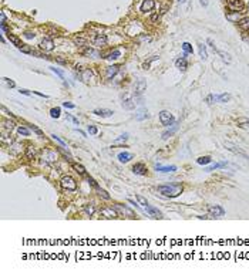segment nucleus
<instances>
[{
	"instance_id": "nucleus-9",
	"label": "nucleus",
	"mask_w": 249,
	"mask_h": 277,
	"mask_svg": "<svg viewBox=\"0 0 249 277\" xmlns=\"http://www.w3.org/2000/svg\"><path fill=\"white\" fill-rule=\"evenodd\" d=\"M40 48L44 50V51H51L53 48H54V41L51 39H43L42 43H40Z\"/></svg>"
},
{
	"instance_id": "nucleus-56",
	"label": "nucleus",
	"mask_w": 249,
	"mask_h": 277,
	"mask_svg": "<svg viewBox=\"0 0 249 277\" xmlns=\"http://www.w3.org/2000/svg\"><path fill=\"white\" fill-rule=\"evenodd\" d=\"M56 61L57 63H60V64H66L67 61H66V58H61V57H56Z\"/></svg>"
},
{
	"instance_id": "nucleus-61",
	"label": "nucleus",
	"mask_w": 249,
	"mask_h": 277,
	"mask_svg": "<svg viewBox=\"0 0 249 277\" xmlns=\"http://www.w3.org/2000/svg\"><path fill=\"white\" fill-rule=\"evenodd\" d=\"M157 19H158V14H154V16H152V17H151V20H152V21H155V20H157Z\"/></svg>"
},
{
	"instance_id": "nucleus-27",
	"label": "nucleus",
	"mask_w": 249,
	"mask_h": 277,
	"mask_svg": "<svg viewBox=\"0 0 249 277\" xmlns=\"http://www.w3.org/2000/svg\"><path fill=\"white\" fill-rule=\"evenodd\" d=\"M198 50H199V57L202 60H207L208 58V53H207V45H204L202 43L198 44Z\"/></svg>"
},
{
	"instance_id": "nucleus-22",
	"label": "nucleus",
	"mask_w": 249,
	"mask_h": 277,
	"mask_svg": "<svg viewBox=\"0 0 249 277\" xmlns=\"http://www.w3.org/2000/svg\"><path fill=\"white\" fill-rule=\"evenodd\" d=\"M148 117H150V114H148V111H147L145 108L137 111V114H135V119H137V121H144V119H147Z\"/></svg>"
},
{
	"instance_id": "nucleus-13",
	"label": "nucleus",
	"mask_w": 249,
	"mask_h": 277,
	"mask_svg": "<svg viewBox=\"0 0 249 277\" xmlns=\"http://www.w3.org/2000/svg\"><path fill=\"white\" fill-rule=\"evenodd\" d=\"M114 207H115V210H117L118 213H121V215H127L128 217H134V212H132V210H130L127 206H123V205H115Z\"/></svg>"
},
{
	"instance_id": "nucleus-31",
	"label": "nucleus",
	"mask_w": 249,
	"mask_h": 277,
	"mask_svg": "<svg viewBox=\"0 0 249 277\" xmlns=\"http://www.w3.org/2000/svg\"><path fill=\"white\" fill-rule=\"evenodd\" d=\"M120 56H121V51H120V50H114V51H111L105 58H108V60H117Z\"/></svg>"
},
{
	"instance_id": "nucleus-53",
	"label": "nucleus",
	"mask_w": 249,
	"mask_h": 277,
	"mask_svg": "<svg viewBox=\"0 0 249 277\" xmlns=\"http://www.w3.org/2000/svg\"><path fill=\"white\" fill-rule=\"evenodd\" d=\"M67 119H68V121H71V122H74L76 125H79V119H77V118H74V117H71V115H67Z\"/></svg>"
},
{
	"instance_id": "nucleus-45",
	"label": "nucleus",
	"mask_w": 249,
	"mask_h": 277,
	"mask_svg": "<svg viewBox=\"0 0 249 277\" xmlns=\"http://www.w3.org/2000/svg\"><path fill=\"white\" fill-rule=\"evenodd\" d=\"M51 138H53L54 141H57V142H58V144H60L61 147H66V142H64V141H63V139H61L60 136H57V135H54V134H53V135H51Z\"/></svg>"
},
{
	"instance_id": "nucleus-28",
	"label": "nucleus",
	"mask_w": 249,
	"mask_h": 277,
	"mask_svg": "<svg viewBox=\"0 0 249 277\" xmlns=\"http://www.w3.org/2000/svg\"><path fill=\"white\" fill-rule=\"evenodd\" d=\"M7 37H9V40H10V41H11V43H13V44H14V45H16L17 48L23 47V44H21V41H20V39H19V37H16V36L10 34V33L7 34Z\"/></svg>"
},
{
	"instance_id": "nucleus-16",
	"label": "nucleus",
	"mask_w": 249,
	"mask_h": 277,
	"mask_svg": "<svg viewBox=\"0 0 249 277\" xmlns=\"http://www.w3.org/2000/svg\"><path fill=\"white\" fill-rule=\"evenodd\" d=\"M118 71H120V66H110V67H107V70H105V77H107V78H113Z\"/></svg>"
},
{
	"instance_id": "nucleus-55",
	"label": "nucleus",
	"mask_w": 249,
	"mask_h": 277,
	"mask_svg": "<svg viewBox=\"0 0 249 277\" xmlns=\"http://www.w3.org/2000/svg\"><path fill=\"white\" fill-rule=\"evenodd\" d=\"M63 107H66V108H74L76 105H74V104H71V102H67V101H66V102H63Z\"/></svg>"
},
{
	"instance_id": "nucleus-24",
	"label": "nucleus",
	"mask_w": 249,
	"mask_h": 277,
	"mask_svg": "<svg viewBox=\"0 0 249 277\" xmlns=\"http://www.w3.org/2000/svg\"><path fill=\"white\" fill-rule=\"evenodd\" d=\"M117 158H118L120 162L125 163V162H130V161L132 159V154H130V152H120Z\"/></svg>"
},
{
	"instance_id": "nucleus-51",
	"label": "nucleus",
	"mask_w": 249,
	"mask_h": 277,
	"mask_svg": "<svg viewBox=\"0 0 249 277\" xmlns=\"http://www.w3.org/2000/svg\"><path fill=\"white\" fill-rule=\"evenodd\" d=\"M3 80H4V81H6V82H7V85H9V87H10V88H13V87H16V84H14V81H11V80L6 78V77H4V78H3Z\"/></svg>"
},
{
	"instance_id": "nucleus-3",
	"label": "nucleus",
	"mask_w": 249,
	"mask_h": 277,
	"mask_svg": "<svg viewBox=\"0 0 249 277\" xmlns=\"http://www.w3.org/2000/svg\"><path fill=\"white\" fill-rule=\"evenodd\" d=\"M208 213L212 217H222L225 215V210L219 205H208Z\"/></svg>"
},
{
	"instance_id": "nucleus-36",
	"label": "nucleus",
	"mask_w": 249,
	"mask_h": 277,
	"mask_svg": "<svg viewBox=\"0 0 249 277\" xmlns=\"http://www.w3.org/2000/svg\"><path fill=\"white\" fill-rule=\"evenodd\" d=\"M127 139H128V134H124V135L118 136V138H117V139H115L113 144H114V145H118V144H123V142H125Z\"/></svg>"
},
{
	"instance_id": "nucleus-17",
	"label": "nucleus",
	"mask_w": 249,
	"mask_h": 277,
	"mask_svg": "<svg viewBox=\"0 0 249 277\" xmlns=\"http://www.w3.org/2000/svg\"><path fill=\"white\" fill-rule=\"evenodd\" d=\"M228 166V162H216V163H212L211 166H207L204 171L205 172H212L215 169H221V168H226Z\"/></svg>"
},
{
	"instance_id": "nucleus-52",
	"label": "nucleus",
	"mask_w": 249,
	"mask_h": 277,
	"mask_svg": "<svg viewBox=\"0 0 249 277\" xmlns=\"http://www.w3.org/2000/svg\"><path fill=\"white\" fill-rule=\"evenodd\" d=\"M34 36H36V34L32 33V31H26V33H24V37H26V39H34Z\"/></svg>"
},
{
	"instance_id": "nucleus-34",
	"label": "nucleus",
	"mask_w": 249,
	"mask_h": 277,
	"mask_svg": "<svg viewBox=\"0 0 249 277\" xmlns=\"http://www.w3.org/2000/svg\"><path fill=\"white\" fill-rule=\"evenodd\" d=\"M50 70H51L53 73H56V74H57V76H58L60 78L64 81V84H66V77H64V73H63L61 70H58V68H56V67H50Z\"/></svg>"
},
{
	"instance_id": "nucleus-49",
	"label": "nucleus",
	"mask_w": 249,
	"mask_h": 277,
	"mask_svg": "<svg viewBox=\"0 0 249 277\" xmlns=\"http://www.w3.org/2000/svg\"><path fill=\"white\" fill-rule=\"evenodd\" d=\"M238 125H249V119L248 118H238Z\"/></svg>"
},
{
	"instance_id": "nucleus-54",
	"label": "nucleus",
	"mask_w": 249,
	"mask_h": 277,
	"mask_svg": "<svg viewBox=\"0 0 249 277\" xmlns=\"http://www.w3.org/2000/svg\"><path fill=\"white\" fill-rule=\"evenodd\" d=\"M19 92H20V94H24V95H30V94H32L29 90H24V88H20V90H19Z\"/></svg>"
},
{
	"instance_id": "nucleus-35",
	"label": "nucleus",
	"mask_w": 249,
	"mask_h": 277,
	"mask_svg": "<svg viewBox=\"0 0 249 277\" xmlns=\"http://www.w3.org/2000/svg\"><path fill=\"white\" fill-rule=\"evenodd\" d=\"M182 50H184L187 54H192V53H194V50H192V45H191L189 43H184V44H182Z\"/></svg>"
},
{
	"instance_id": "nucleus-7",
	"label": "nucleus",
	"mask_w": 249,
	"mask_h": 277,
	"mask_svg": "<svg viewBox=\"0 0 249 277\" xmlns=\"http://www.w3.org/2000/svg\"><path fill=\"white\" fill-rule=\"evenodd\" d=\"M145 212H147L148 216H151L152 219H162L161 210H158L157 207H154V206H151V205H147V206H145Z\"/></svg>"
},
{
	"instance_id": "nucleus-40",
	"label": "nucleus",
	"mask_w": 249,
	"mask_h": 277,
	"mask_svg": "<svg viewBox=\"0 0 249 277\" xmlns=\"http://www.w3.org/2000/svg\"><path fill=\"white\" fill-rule=\"evenodd\" d=\"M3 125H4V128H6V129H10V131H11V129L14 128V122H13V121H7V119H3Z\"/></svg>"
},
{
	"instance_id": "nucleus-23",
	"label": "nucleus",
	"mask_w": 249,
	"mask_h": 277,
	"mask_svg": "<svg viewBox=\"0 0 249 277\" xmlns=\"http://www.w3.org/2000/svg\"><path fill=\"white\" fill-rule=\"evenodd\" d=\"M81 53L85 54V56H93V57H100V56H101V53H100V51L93 50V48H90V47H84L83 50H81Z\"/></svg>"
},
{
	"instance_id": "nucleus-26",
	"label": "nucleus",
	"mask_w": 249,
	"mask_h": 277,
	"mask_svg": "<svg viewBox=\"0 0 249 277\" xmlns=\"http://www.w3.org/2000/svg\"><path fill=\"white\" fill-rule=\"evenodd\" d=\"M36 154H37V151H36V148L33 147V145H29L27 148H26V157L29 159H33L36 157Z\"/></svg>"
},
{
	"instance_id": "nucleus-43",
	"label": "nucleus",
	"mask_w": 249,
	"mask_h": 277,
	"mask_svg": "<svg viewBox=\"0 0 249 277\" xmlns=\"http://www.w3.org/2000/svg\"><path fill=\"white\" fill-rule=\"evenodd\" d=\"M135 199H137V200H138V203H140V205H142V206H147V205H148L147 199L142 198V196H140V195H135Z\"/></svg>"
},
{
	"instance_id": "nucleus-37",
	"label": "nucleus",
	"mask_w": 249,
	"mask_h": 277,
	"mask_svg": "<svg viewBox=\"0 0 249 277\" xmlns=\"http://www.w3.org/2000/svg\"><path fill=\"white\" fill-rule=\"evenodd\" d=\"M205 101H207L208 104H213V102H218V95H215V94H211V95H208L207 98H205Z\"/></svg>"
},
{
	"instance_id": "nucleus-44",
	"label": "nucleus",
	"mask_w": 249,
	"mask_h": 277,
	"mask_svg": "<svg viewBox=\"0 0 249 277\" xmlns=\"http://www.w3.org/2000/svg\"><path fill=\"white\" fill-rule=\"evenodd\" d=\"M74 43L77 44V45H85V39H83V37H74Z\"/></svg>"
},
{
	"instance_id": "nucleus-19",
	"label": "nucleus",
	"mask_w": 249,
	"mask_h": 277,
	"mask_svg": "<svg viewBox=\"0 0 249 277\" xmlns=\"http://www.w3.org/2000/svg\"><path fill=\"white\" fill-rule=\"evenodd\" d=\"M157 171H158V172H162V173H171V172H175V171H177V166H175V165H171V166H161V165H157Z\"/></svg>"
},
{
	"instance_id": "nucleus-12",
	"label": "nucleus",
	"mask_w": 249,
	"mask_h": 277,
	"mask_svg": "<svg viewBox=\"0 0 249 277\" xmlns=\"http://www.w3.org/2000/svg\"><path fill=\"white\" fill-rule=\"evenodd\" d=\"M132 172H134L135 175L144 176V175H147V168H145L144 163H135V165L132 166Z\"/></svg>"
},
{
	"instance_id": "nucleus-58",
	"label": "nucleus",
	"mask_w": 249,
	"mask_h": 277,
	"mask_svg": "<svg viewBox=\"0 0 249 277\" xmlns=\"http://www.w3.org/2000/svg\"><path fill=\"white\" fill-rule=\"evenodd\" d=\"M34 94H37L39 97H43V98H48V95H46V94H43V92H39V91H33Z\"/></svg>"
},
{
	"instance_id": "nucleus-2",
	"label": "nucleus",
	"mask_w": 249,
	"mask_h": 277,
	"mask_svg": "<svg viewBox=\"0 0 249 277\" xmlns=\"http://www.w3.org/2000/svg\"><path fill=\"white\" fill-rule=\"evenodd\" d=\"M60 185H61L63 189H67V191H76L77 189V182L71 176H63L61 181H60Z\"/></svg>"
},
{
	"instance_id": "nucleus-38",
	"label": "nucleus",
	"mask_w": 249,
	"mask_h": 277,
	"mask_svg": "<svg viewBox=\"0 0 249 277\" xmlns=\"http://www.w3.org/2000/svg\"><path fill=\"white\" fill-rule=\"evenodd\" d=\"M216 53L222 57V60H223V61L231 63V57H229V54H226V53H223V51H221V50H216Z\"/></svg>"
},
{
	"instance_id": "nucleus-62",
	"label": "nucleus",
	"mask_w": 249,
	"mask_h": 277,
	"mask_svg": "<svg viewBox=\"0 0 249 277\" xmlns=\"http://www.w3.org/2000/svg\"><path fill=\"white\" fill-rule=\"evenodd\" d=\"M179 1H181V3H184V1H185V0H179Z\"/></svg>"
},
{
	"instance_id": "nucleus-30",
	"label": "nucleus",
	"mask_w": 249,
	"mask_h": 277,
	"mask_svg": "<svg viewBox=\"0 0 249 277\" xmlns=\"http://www.w3.org/2000/svg\"><path fill=\"white\" fill-rule=\"evenodd\" d=\"M211 162H212L211 157H199V158L197 159V163H199V165H208Z\"/></svg>"
},
{
	"instance_id": "nucleus-60",
	"label": "nucleus",
	"mask_w": 249,
	"mask_h": 277,
	"mask_svg": "<svg viewBox=\"0 0 249 277\" xmlns=\"http://www.w3.org/2000/svg\"><path fill=\"white\" fill-rule=\"evenodd\" d=\"M201 4H202L204 7H207V6H208V0H201Z\"/></svg>"
},
{
	"instance_id": "nucleus-42",
	"label": "nucleus",
	"mask_w": 249,
	"mask_h": 277,
	"mask_svg": "<svg viewBox=\"0 0 249 277\" xmlns=\"http://www.w3.org/2000/svg\"><path fill=\"white\" fill-rule=\"evenodd\" d=\"M87 181H88V183H90V185H91V186H93L94 189H97V191L100 189V186H98V183H97V182H95V181H94V179H93L91 176H87Z\"/></svg>"
},
{
	"instance_id": "nucleus-25",
	"label": "nucleus",
	"mask_w": 249,
	"mask_h": 277,
	"mask_svg": "<svg viewBox=\"0 0 249 277\" xmlns=\"http://www.w3.org/2000/svg\"><path fill=\"white\" fill-rule=\"evenodd\" d=\"M238 26L241 27V30L244 31H249V17H244L238 21Z\"/></svg>"
},
{
	"instance_id": "nucleus-5",
	"label": "nucleus",
	"mask_w": 249,
	"mask_h": 277,
	"mask_svg": "<svg viewBox=\"0 0 249 277\" xmlns=\"http://www.w3.org/2000/svg\"><path fill=\"white\" fill-rule=\"evenodd\" d=\"M100 215L104 216L105 219H115V217L118 216V212L115 210V207H114V209H113V207H103V209L100 210Z\"/></svg>"
},
{
	"instance_id": "nucleus-46",
	"label": "nucleus",
	"mask_w": 249,
	"mask_h": 277,
	"mask_svg": "<svg viewBox=\"0 0 249 277\" xmlns=\"http://www.w3.org/2000/svg\"><path fill=\"white\" fill-rule=\"evenodd\" d=\"M81 78H83V81H85V82L88 81V78H91V73H90V70H85V71H84V74L81 76Z\"/></svg>"
},
{
	"instance_id": "nucleus-50",
	"label": "nucleus",
	"mask_w": 249,
	"mask_h": 277,
	"mask_svg": "<svg viewBox=\"0 0 249 277\" xmlns=\"http://www.w3.org/2000/svg\"><path fill=\"white\" fill-rule=\"evenodd\" d=\"M98 132V129L95 128V126H93V125H88V134H91V135H95Z\"/></svg>"
},
{
	"instance_id": "nucleus-39",
	"label": "nucleus",
	"mask_w": 249,
	"mask_h": 277,
	"mask_svg": "<svg viewBox=\"0 0 249 277\" xmlns=\"http://www.w3.org/2000/svg\"><path fill=\"white\" fill-rule=\"evenodd\" d=\"M21 53H26V54H33L34 53V50L32 48V47H29V45H23V47H20L19 48Z\"/></svg>"
},
{
	"instance_id": "nucleus-32",
	"label": "nucleus",
	"mask_w": 249,
	"mask_h": 277,
	"mask_svg": "<svg viewBox=\"0 0 249 277\" xmlns=\"http://www.w3.org/2000/svg\"><path fill=\"white\" fill-rule=\"evenodd\" d=\"M231 100V95L229 94H226V92H223V94H219L218 95V102H228Z\"/></svg>"
},
{
	"instance_id": "nucleus-21",
	"label": "nucleus",
	"mask_w": 249,
	"mask_h": 277,
	"mask_svg": "<svg viewBox=\"0 0 249 277\" xmlns=\"http://www.w3.org/2000/svg\"><path fill=\"white\" fill-rule=\"evenodd\" d=\"M177 131H178V124H174V125H172V128L166 129L165 132L162 134V139H168V138H169V136H172Z\"/></svg>"
},
{
	"instance_id": "nucleus-29",
	"label": "nucleus",
	"mask_w": 249,
	"mask_h": 277,
	"mask_svg": "<svg viewBox=\"0 0 249 277\" xmlns=\"http://www.w3.org/2000/svg\"><path fill=\"white\" fill-rule=\"evenodd\" d=\"M73 168L76 169V172H77V173H80V175H83V176H87L85 168H84L83 165H80V163H73Z\"/></svg>"
},
{
	"instance_id": "nucleus-41",
	"label": "nucleus",
	"mask_w": 249,
	"mask_h": 277,
	"mask_svg": "<svg viewBox=\"0 0 249 277\" xmlns=\"http://www.w3.org/2000/svg\"><path fill=\"white\" fill-rule=\"evenodd\" d=\"M17 131H19V134H20V135H24V136H29V135H30V131H29V128L19 126V128H17Z\"/></svg>"
},
{
	"instance_id": "nucleus-8",
	"label": "nucleus",
	"mask_w": 249,
	"mask_h": 277,
	"mask_svg": "<svg viewBox=\"0 0 249 277\" xmlns=\"http://www.w3.org/2000/svg\"><path fill=\"white\" fill-rule=\"evenodd\" d=\"M244 7H245V4L242 0H229L228 1V9L232 11H241V10H244Z\"/></svg>"
},
{
	"instance_id": "nucleus-15",
	"label": "nucleus",
	"mask_w": 249,
	"mask_h": 277,
	"mask_svg": "<svg viewBox=\"0 0 249 277\" xmlns=\"http://www.w3.org/2000/svg\"><path fill=\"white\" fill-rule=\"evenodd\" d=\"M93 43H94V45H97V47H103V45H105L107 44V37H105V34H97L94 40H93Z\"/></svg>"
},
{
	"instance_id": "nucleus-11",
	"label": "nucleus",
	"mask_w": 249,
	"mask_h": 277,
	"mask_svg": "<svg viewBox=\"0 0 249 277\" xmlns=\"http://www.w3.org/2000/svg\"><path fill=\"white\" fill-rule=\"evenodd\" d=\"M93 114H95V115H98V117H103V118H108V117H111L114 112H113L111 110H107V108H97V110L93 111Z\"/></svg>"
},
{
	"instance_id": "nucleus-18",
	"label": "nucleus",
	"mask_w": 249,
	"mask_h": 277,
	"mask_svg": "<svg viewBox=\"0 0 249 277\" xmlns=\"http://www.w3.org/2000/svg\"><path fill=\"white\" fill-rule=\"evenodd\" d=\"M145 88H147V82H145L144 80H140V81L135 84V94H137V95H141V94L144 92Z\"/></svg>"
},
{
	"instance_id": "nucleus-20",
	"label": "nucleus",
	"mask_w": 249,
	"mask_h": 277,
	"mask_svg": "<svg viewBox=\"0 0 249 277\" xmlns=\"http://www.w3.org/2000/svg\"><path fill=\"white\" fill-rule=\"evenodd\" d=\"M84 212L88 215V216H93L95 213V203L94 202H90L87 205H84Z\"/></svg>"
},
{
	"instance_id": "nucleus-59",
	"label": "nucleus",
	"mask_w": 249,
	"mask_h": 277,
	"mask_svg": "<svg viewBox=\"0 0 249 277\" xmlns=\"http://www.w3.org/2000/svg\"><path fill=\"white\" fill-rule=\"evenodd\" d=\"M0 19H1V24H3V23H6V16H4V13H3V11L0 13Z\"/></svg>"
},
{
	"instance_id": "nucleus-1",
	"label": "nucleus",
	"mask_w": 249,
	"mask_h": 277,
	"mask_svg": "<svg viewBox=\"0 0 249 277\" xmlns=\"http://www.w3.org/2000/svg\"><path fill=\"white\" fill-rule=\"evenodd\" d=\"M158 193H161L165 198H177L178 195L182 193V185L181 183H168V185H161L157 188Z\"/></svg>"
},
{
	"instance_id": "nucleus-4",
	"label": "nucleus",
	"mask_w": 249,
	"mask_h": 277,
	"mask_svg": "<svg viewBox=\"0 0 249 277\" xmlns=\"http://www.w3.org/2000/svg\"><path fill=\"white\" fill-rule=\"evenodd\" d=\"M174 115L169 112V111H161L160 112V122L164 125V126H169L174 124Z\"/></svg>"
},
{
	"instance_id": "nucleus-6",
	"label": "nucleus",
	"mask_w": 249,
	"mask_h": 277,
	"mask_svg": "<svg viewBox=\"0 0 249 277\" xmlns=\"http://www.w3.org/2000/svg\"><path fill=\"white\" fill-rule=\"evenodd\" d=\"M135 105H137L135 98H132V97L128 95V94L123 95V107H124L125 110H134Z\"/></svg>"
},
{
	"instance_id": "nucleus-48",
	"label": "nucleus",
	"mask_w": 249,
	"mask_h": 277,
	"mask_svg": "<svg viewBox=\"0 0 249 277\" xmlns=\"http://www.w3.org/2000/svg\"><path fill=\"white\" fill-rule=\"evenodd\" d=\"M29 128H30L32 131H34V132H36L39 136H43V132L40 131V129H39V128H37V126H34V125H29Z\"/></svg>"
},
{
	"instance_id": "nucleus-14",
	"label": "nucleus",
	"mask_w": 249,
	"mask_h": 277,
	"mask_svg": "<svg viewBox=\"0 0 249 277\" xmlns=\"http://www.w3.org/2000/svg\"><path fill=\"white\" fill-rule=\"evenodd\" d=\"M154 7H155V1L154 0H144L142 4H141V11L147 13V11H151Z\"/></svg>"
},
{
	"instance_id": "nucleus-47",
	"label": "nucleus",
	"mask_w": 249,
	"mask_h": 277,
	"mask_svg": "<svg viewBox=\"0 0 249 277\" xmlns=\"http://www.w3.org/2000/svg\"><path fill=\"white\" fill-rule=\"evenodd\" d=\"M98 195H100V196H103L104 199H107V200L110 199V195H108V193H107V192H105L104 189H101V188L98 189Z\"/></svg>"
},
{
	"instance_id": "nucleus-57",
	"label": "nucleus",
	"mask_w": 249,
	"mask_h": 277,
	"mask_svg": "<svg viewBox=\"0 0 249 277\" xmlns=\"http://www.w3.org/2000/svg\"><path fill=\"white\" fill-rule=\"evenodd\" d=\"M207 43L209 44V45H211V47H212V48H213V51H216V47H215V44H213V41H212V40L208 39V40H207Z\"/></svg>"
},
{
	"instance_id": "nucleus-10",
	"label": "nucleus",
	"mask_w": 249,
	"mask_h": 277,
	"mask_svg": "<svg viewBox=\"0 0 249 277\" xmlns=\"http://www.w3.org/2000/svg\"><path fill=\"white\" fill-rule=\"evenodd\" d=\"M175 66H177V68H179L181 71H185V70L188 68V61H187V57H185V56H182V57L177 58V60H175Z\"/></svg>"
},
{
	"instance_id": "nucleus-33",
	"label": "nucleus",
	"mask_w": 249,
	"mask_h": 277,
	"mask_svg": "<svg viewBox=\"0 0 249 277\" xmlns=\"http://www.w3.org/2000/svg\"><path fill=\"white\" fill-rule=\"evenodd\" d=\"M60 114H61V110L57 107V108H51L50 110V117L51 118H58L60 117Z\"/></svg>"
}]
</instances>
